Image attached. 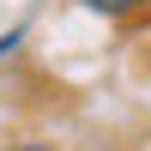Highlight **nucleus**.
Returning a JSON list of instances; mask_svg holds the SVG:
<instances>
[{
    "label": "nucleus",
    "mask_w": 151,
    "mask_h": 151,
    "mask_svg": "<svg viewBox=\"0 0 151 151\" xmlns=\"http://www.w3.org/2000/svg\"><path fill=\"white\" fill-rule=\"evenodd\" d=\"M91 12H109V18H121V12H133V6H145V0H85Z\"/></svg>",
    "instance_id": "obj_1"
}]
</instances>
